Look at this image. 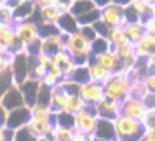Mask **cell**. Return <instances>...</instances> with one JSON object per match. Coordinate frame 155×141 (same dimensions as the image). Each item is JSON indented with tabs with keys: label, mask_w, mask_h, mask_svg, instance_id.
<instances>
[{
	"label": "cell",
	"mask_w": 155,
	"mask_h": 141,
	"mask_svg": "<svg viewBox=\"0 0 155 141\" xmlns=\"http://www.w3.org/2000/svg\"><path fill=\"white\" fill-rule=\"evenodd\" d=\"M64 49L73 56L77 64H89V61H91V57H92V42L80 30L66 35Z\"/></svg>",
	"instance_id": "1"
},
{
	"label": "cell",
	"mask_w": 155,
	"mask_h": 141,
	"mask_svg": "<svg viewBox=\"0 0 155 141\" xmlns=\"http://www.w3.org/2000/svg\"><path fill=\"white\" fill-rule=\"evenodd\" d=\"M115 122V131H117V139L122 141H141L145 136V126L143 122L133 117H127L124 113H120Z\"/></svg>",
	"instance_id": "2"
},
{
	"label": "cell",
	"mask_w": 155,
	"mask_h": 141,
	"mask_svg": "<svg viewBox=\"0 0 155 141\" xmlns=\"http://www.w3.org/2000/svg\"><path fill=\"white\" fill-rule=\"evenodd\" d=\"M131 82H133L131 70L122 68V70L115 71L113 77L105 84V94L108 96V98H112V99L122 101V99H126L127 96H129Z\"/></svg>",
	"instance_id": "3"
},
{
	"label": "cell",
	"mask_w": 155,
	"mask_h": 141,
	"mask_svg": "<svg viewBox=\"0 0 155 141\" xmlns=\"http://www.w3.org/2000/svg\"><path fill=\"white\" fill-rule=\"evenodd\" d=\"M14 26H16L18 38H19L25 45H28V47L35 45V44L40 40V37H42V33H40V25H38V21L33 19V18L16 23Z\"/></svg>",
	"instance_id": "4"
},
{
	"label": "cell",
	"mask_w": 155,
	"mask_h": 141,
	"mask_svg": "<svg viewBox=\"0 0 155 141\" xmlns=\"http://www.w3.org/2000/svg\"><path fill=\"white\" fill-rule=\"evenodd\" d=\"M99 122V115L94 106H85L82 112L75 113V129L85 134H96V127Z\"/></svg>",
	"instance_id": "5"
},
{
	"label": "cell",
	"mask_w": 155,
	"mask_h": 141,
	"mask_svg": "<svg viewBox=\"0 0 155 141\" xmlns=\"http://www.w3.org/2000/svg\"><path fill=\"white\" fill-rule=\"evenodd\" d=\"M126 11V5H120L117 2H112L110 5L101 9V21H105L110 28H115V26H126L127 18L124 14Z\"/></svg>",
	"instance_id": "6"
},
{
	"label": "cell",
	"mask_w": 155,
	"mask_h": 141,
	"mask_svg": "<svg viewBox=\"0 0 155 141\" xmlns=\"http://www.w3.org/2000/svg\"><path fill=\"white\" fill-rule=\"evenodd\" d=\"M78 94L82 96V99H84L89 106H96L101 99L106 98L105 85L96 82V80H89V82H85V84H80V92H78Z\"/></svg>",
	"instance_id": "7"
},
{
	"label": "cell",
	"mask_w": 155,
	"mask_h": 141,
	"mask_svg": "<svg viewBox=\"0 0 155 141\" xmlns=\"http://www.w3.org/2000/svg\"><path fill=\"white\" fill-rule=\"evenodd\" d=\"M64 42H66V33L56 31L51 35H44L40 37V52H45L49 56H54L58 51L64 49Z\"/></svg>",
	"instance_id": "8"
},
{
	"label": "cell",
	"mask_w": 155,
	"mask_h": 141,
	"mask_svg": "<svg viewBox=\"0 0 155 141\" xmlns=\"http://www.w3.org/2000/svg\"><path fill=\"white\" fill-rule=\"evenodd\" d=\"M94 110L99 115V119L115 120L122 113V101H117V99H112L106 96L105 99H101L98 105L94 106Z\"/></svg>",
	"instance_id": "9"
},
{
	"label": "cell",
	"mask_w": 155,
	"mask_h": 141,
	"mask_svg": "<svg viewBox=\"0 0 155 141\" xmlns=\"http://www.w3.org/2000/svg\"><path fill=\"white\" fill-rule=\"evenodd\" d=\"M30 119H31V108L25 105V106H19V108H14V110L9 112L5 126L11 127V129H19V127L28 126Z\"/></svg>",
	"instance_id": "10"
},
{
	"label": "cell",
	"mask_w": 155,
	"mask_h": 141,
	"mask_svg": "<svg viewBox=\"0 0 155 141\" xmlns=\"http://www.w3.org/2000/svg\"><path fill=\"white\" fill-rule=\"evenodd\" d=\"M42 80L40 78H26L23 84H19V87H21L23 91V96H25V103H26V106H31L37 103V99H38V92H40V87H42Z\"/></svg>",
	"instance_id": "11"
},
{
	"label": "cell",
	"mask_w": 155,
	"mask_h": 141,
	"mask_svg": "<svg viewBox=\"0 0 155 141\" xmlns=\"http://www.w3.org/2000/svg\"><path fill=\"white\" fill-rule=\"evenodd\" d=\"M147 105L143 103V99H138V98H131L127 96L126 99H122V113L127 115V117H133V119H138L141 120L147 113Z\"/></svg>",
	"instance_id": "12"
},
{
	"label": "cell",
	"mask_w": 155,
	"mask_h": 141,
	"mask_svg": "<svg viewBox=\"0 0 155 141\" xmlns=\"http://www.w3.org/2000/svg\"><path fill=\"white\" fill-rule=\"evenodd\" d=\"M51 63L56 64L58 68H59V70L64 73V77H70L71 71L75 70V66H77L75 59H73V56H71V54H70L66 49L58 51L54 56H51Z\"/></svg>",
	"instance_id": "13"
},
{
	"label": "cell",
	"mask_w": 155,
	"mask_h": 141,
	"mask_svg": "<svg viewBox=\"0 0 155 141\" xmlns=\"http://www.w3.org/2000/svg\"><path fill=\"white\" fill-rule=\"evenodd\" d=\"M0 99H2L4 106L7 108L9 112H11V110H14V108H19V106L26 105V103H25V96H23V91H21V87H19V84H14L9 91H5L2 96H0Z\"/></svg>",
	"instance_id": "14"
},
{
	"label": "cell",
	"mask_w": 155,
	"mask_h": 141,
	"mask_svg": "<svg viewBox=\"0 0 155 141\" xmlns=\"http://www.w3.org/2000/svg\"><path fill=\"white\" fill-rule=\"evenodd\" d=\"M92 57L101 63L105 68H108L110 71H119L124 68V63H122V59L119 57V54L115 52L113 49L110 51H105V52H101V54H92Z\"/></svg>",
	"instance_id": "15"
},
{
	"label": "cell",
	"mask_w": 155,
	"mask_h": 141,
	"mask_svg": "<svg viewBox=\"0 0 155 141\" xmlns=\"http://www.w3.org/2000/svg\"><path fill=\"white\" fill-rule=\"evenodd\" d=\"M35 16H37L38 25H58L63 12L59 11L58 5H49V7H38Z\"/></svg>",
	"instance_id": "16"
},
{
	"label": "cell",
	"mask_w": 155,
	"mask_h": 141,
	"mask_svg": "<svg viewBox=\"0 0 155 141\" xmlns=\"http://www.w3.org/2000/svg\"><path fill=\"white\" fill-rule=\"evenodd\" d=\"M37 4L35 0H21L14 4V14H16V23L25 21V19H31L37 12ZM14 23V25H16Z\"/></svg>",
	"instance_id": "17"
},
{
	"label": "cell",
	"mask_w": 155,
	"mask_h": 141,
	"mask_svg": "<svg viewBox=\"0 0 155 141\" xmlns=\"http://www.w3.org/2000/svg\"><path fill=\"white\" fill-rule=\"evenodd\" d=\"M54 126H56V117H54V119H38V117H31L30 122H28V127L37 134V136L52 134Z\"/></svg>",
	"instance_id": "18"
},
{
	"label": "cell",
	"mask_w": 155,
	"mask_h": 141,
	"mask_svg": "<svg viewBox=\"0 0 155 141\" xmlns=\"http://www.w3.org/2000/svg\"><path fill=\"white\" fill-rule=\"evenodd\" d=\"M18 40H19V38H18L14 25L0 23V45L5 47V49H14Z\"/></svg>",
	"instance_id": "19"
},
{
	"label": "cell",
	"mask_w": 155,
	"mask_h": 141,
	"mask_svg": "<svg viewBox=\"0 0 155 141\" xmlns=\"http://www.w3.org/2000/svg\"><path fill=\"white\" fill-rule=\"evenodd\" d=\"M89 73H91V80H96V82H99V84L105 85L106 82L113 77L115 71H110L108 68H105L101 63H98L94 57H91V61H89Z\"/></svg>",
	"instance_id": "20"
},
{
	"label": "cell",
	"mask_w": 155,
	"mask_h": 141,
	"mask_svg": "<svg viewBox=\"0 0 155 141\" xmlns=\"http://www.w3.org/2000/svg\"><path fill=\"white\" fill-rule=\"evenodd\" d=\"M66 99H68V92L64 91L61 85L58 84L52 87V96H51V110L54 113L63 112L66 108Z\"/></svg>",
	"instance_id": "21"
},
{
	"label": "cell",
	"mask_w": 155,
	"mask_h": 141,
	"mask_svg": "<svg viewBox=\"0 0 155 141\" xmlns=\"http://www.w3.org/2000/svg\"><path fill=\"white\" fill-rule=\"evenodd\" d=\"M58 28H59L61 33L70 35V33H73V31H77L80 28V23H78L77 16L73 14V12H64L59 18V21H58Z\"/></svg>",
	"instance_id": "22"
},
{
	"label": "cell",
	"mask_w": 155,
	"mask_h": 141,
	"mask_svg": "<svg viewBox=\"0 0 155 141\" xmlns=\"http://www.w3.org/2000/svg\"><path fill=\"white\" fill-rule=\"evenodd\" d=\"M96 136L103 138L106 141L117 139V131H115V122L108 119H99L98 127H96Z\"/></svg>",
	"instance_id": "23"
},
{
	"label": "cell",
	"mask_w": 155,
	"mask_h": 141,
	"mask_svg": "<svg viewBox=\"0 0 155 141\" xmlns=\"http://www.w3.org/2000/svg\"><path fill=\"white\" fill-rule=\"evenodd\" d=\"M153 49H155V44L150 40V37L147 33L141 37L138 42H134V51H136V56L140 57V59H147L152 54Z\"/></svg>",
	"instance_id": "24"
},
{
	"label": "cell",
	"mask_w": 155,
	"mask_h": 141,
	"mask_svg": "<svg viewBox=\"0 0 155 141\" xmlns=\"http://www.w3.org/2000/svg\"><path fill=\"white\" fill-rule=\"evenodd\" d=\"M14 84H16V78H14L12 66H9L5 70H0V96L5 91H9Z\"/></svg>",
	"instance_id": "25"
},
{
	"label": "cell",
	"mask_w": 155,
	"mask_h": 141,
	"mask_svg": "<svg viewBox=\"0 0 155 141\" xmlns=\"http://www.w3.org/2000/svg\"><path fill=\"white\" fill-rule=\"evenodd\" d=\"M124 30H126V35L129 37L131 42H138L141 37L147 33L143 23H127L126 26H124Z\"/></svg>",
	"instance_id": "26"
},
{
	"label": "cell",
	"mask_w": 155,
	"mask_h": 141,
	"mask_svg": "<svg viewBox=\"0 0 155 141\" xmlns=\"http://www.w3.org/2000/svg\"><path fill=\"white\" fill-rule=\"evenodd\" d=\"M85 106H89L85 103L80 94H68V99H66V112H71V113H78L82 112Z\"/></svg>",
	"instance_id": "27"
},
{
	"label": "cell",
	"mask_w": 155,
	"mask_h": 141,
	"mask_svg": "<svg viewBox=\"0 0 155 141\" xmlns=\"http://www.w3.org/2000/svg\"><path fill=\"white\" fill-rule=\"evenodd\" d=\"M129 4H131L136 11H138V14H140L143 19H145V18H148V16H153L155 14L153 4H150V2H145V0H131Z\"/></svg>",
	"instance_id": "28"
},
{
	"label": "cell",
	"mask_w": 155,
	"mask_h": 141,
	"mask_svg": "<svg viewBox=\"0 0 155 141\" xmlns=\"http://www.w3.org/2000/svg\"><path fill=\"white\" fill-rule=\"evenodd\" d=\"M75 133H77L75 127H63V126H58V124L52 129V136L58 141H71L73 136H75Z\"/></svg>",
	"instance_id": "29"
},
{
	"label": "cell",
	"mask_w": 155,
	"mask_h": 141,
	"mask_svg": "<svg viewBox=\"0 0 155 141\" xmlns=\"http://www.w3.org/2000/svg\"><path fill=\"white\" fill-rule=\"evenodd\" d=\"M108 40L112 42V45H120V44H126V42H131L129 37L126 35V30L124 26H115V28L110 30V35H108Z\"/></svg>",
	"instance_id": "30"
},
{
	"label": "cell",
	"mask_w": 155,
	"mask_h": 141,
	"mask_svg": "<svg viewBox=\"0 0 155 141\" xmlns=\"http://www.w3.org/2000/svg\"><path fill=\"white\" fill-rule=\"evenodd\" d=\"M75 82L78 84H85V82H89L91 80V73H89V64H77L75 66V70L71 71L70 75Z\"/></svg>",
	"instance_id": "31"
},
{
	"label": "cell",
	"mask_w": 155,
	"mask_h": 141,
	"mask_svg": "<svg viewBox=\"0 0 155 141\" xmlns=\"http://www.w3.org/2000/svg\"><path fill=\"white\" fill-rule=\"evenodd\" d=\"M94 2L92 0H73V4H71V12L77 16H82L85 12H89L91 9H94Z\"/></svg>",
	"instance_id": "32"
},
{
	"label": "cell",
	"mask_w": 155,
	"mask_h": 141,
	"mask_svg": "<svg viewBox=\"0 0 155 141\" xmlns=\"http://www.w3.org/2000/svg\"><path fill=\"white\" fill-rule=\"evenodd\" d=\"M14 57H16V52L12 49L0 47V70H5V68H9V66H12Z\"/></svg>",
	"instance_id": "33"
},
{
	"label": "cell",
	"mask_w": 155,
	"mask_h": 141,
	"mask_svg": "<svg viewBox=\"0 0 155 141\" xmlns=\"http://www.w3.org/2000/svg\"><path fill=\"white\" fill-rule=\"evenodd\" d=\"M145 92H147L145 82H143L141 78H133V82H131V89H129V96H131V98L143 99Z\"/></svg>",
	"instance_id": "34"
},
{
	"label": "cell",
	"mask_w": 155,
	"mask_h": 141,
	"mask_svg": "<svg viewBox=\"0 0 155 141\" xmlns=\"http://www.w3.org/2000/svg\"><path fill=\"white\" fill-rule=\"evenodd\" d=\"M110 49H113V45L108 40V37H98L96 40H92V54H101Z\"/></svg>",
	"instance_id": "35"
},
{
	"label": "cell",
	"mask_w": 155,
	"mask_h": 141,
	"mask_svg": "<svg viewBox=\"0 0 155 141\" xmlns=\"http://www.w3.org/2000/svg\"><path fill=\"white\" fill-rule=\"evenodd\" d=\"M56 124L63 127H75V113L66 112V110L56 113Z\"/></svg>",
	"instance_id": "36"
},
{
	"label": "cell",
	"mask_w": 155,
	"mask_h": 141,
	"mask_svg": "<svg viewBox=\"0 0 155 141\" xmlns=\"http://www.w3.org/2000/svg\"><path fill=\"white\" fill-rule=\"evenodd\" d=\"M38 139V136H37L28 126L25 127H19V129H16V134H14V141H37Z\"/></svg>",
	"instance_id": "37"
},
{
	"label": "cell",
	"mask_w": 155,
	"mask_h": 141,
	"mask_svg": "<svg viewBox=\"0 0 155 141\" xmlns=\"http://www.w3.org/2000/svg\"><path fill=\"white\" fill-rule=\"evenodd\" d=\"M0 23H7V25H14L16 23L14 5L12 4H5L0 9Z\"/></svg>",
	"instance_id": "38"
},
{
	"label": "cell",
	"mask_w": 155,
	"mask_h": 141,
	"mask_svg": "<svg viewBox=\"0 0 155 141\" xmlns=\"http://www.w3.org/2000/svg\"><path fill=\"white\" fill-rule=\"evenodd\" d=\"M99 18H101V9L94 7V9H91L89 12H85V14L78 16L77 19H78V23H80V25H94V23L98 21Z\"/></svg>",
	"instance_id": "39"
},
{
	"label": "cell",
	"mask_w": 155,
	"mask_h": 141,
	"mask_svg": "<svg viewBox=\"0 0 155 141\" xmlns=\"http://www.w3.org/2000/svg\"><path fill=\"white\" fill-rule=\"evenodd\" d=\"M141 122L145 126V131H155V108H148Z\"/></svg>",
	"instance_id": "40"
},
{
	"label": "cell",
	"mask_w": 155,
	"mask_h": 141,
	"mask_svg": "<svg viewBox=\"0 0 155 141\" xmlns=\"http://www.w3.org/2000/svg\"><path fill=\"white\" fill-rule=\"evenodd\" d=\"M92 26H94V30H96V33H98L99 37H108V35H110V30H112L105 21H101V18H99Z\"/></svg>",
	"instance_id": "41"
},
{
	"label": "cell",
	"mask_w": 155,
	"mask_h": 141,
	"mask_svg": "<svg viewBox=\"0 0 155 141\" xmlns=\"http://www.w3.org/2000/svg\"><path fill=\"white\" fill-rule=\"evenodd\" d=\"M16 129H11L7 126H0V141H14Z\"/></svg>",
	"instance_id": "42"
},
{
	"label": "cell",
	"mask_w": 155,
	"mask_h": 141,
	"mask_svg": "<svg viewBox=\"0 0 155 141\" xmlns=\"http://www.w3.org/2000/svg\"><path fill=\"white\" fill-rule=\"evenodd\" d=\"M80 31H82V33H84L85 37H87V38H89V40H96V38H98V33H96V30H94V26H92V25H80Z\"/></svg>",
	"instance_id": "43"
},
{
	"label": "cell",
	"mask_w": 155,
	"mask_h": 141,
	"mask_svg": "<svg viewBox=\"0 0 155 141\" xmlns=\"http://www.w3.org/2000/svg\"><path fill=\"white\" fill-rule=\"evenodd\" d=\"M143 82H145V87H147V91L155 92V70H150V71H148L147 77L143 78Z\"/></svg>",
	"instance_id": "44"
},
{
	"label": "cell",
	"mask_w": 155,
	"mask_h": 141,
	"mask_svg": "<svg viewBox=\"0 0 155 141\" xmlns=\"http://www.w3.org/2000/svg\"><path fill=\"white\" fill-rule=\"evenodd\" d=\"M143 103L147 105V108H155V92L147 91L143 96Z\"/></svg>",
	"instance_id": "45"
},
{
	"label": "cell",
	"mask_w": 155,
	"mask_h": 141,
	"mask_svg": "<svg viewBox=\"0 0 155 141\" xmlns=\"http://www.w3.org/2000/svg\"><path fill=\"white\" fill-rule=\"evenodd\" d=\"M7 115H9V110L4 106L2 99H0V126H5V122H7Z\"/></svg>",
	"instance_id": "46"
},
{
	"label": "cell",
	"mask_w": 155,
	"mask_h": 141,
	"mask_svg": "<svg viewBox=\"0 0 155 141\" xmlns=\"http://www.w3.org/2000/svg\"><path fill=\"white\" fill-rule=\"evenodd\" d=\"M91 139H92V134H85V133H80V131H77L71 141H91Z\"/></svg>",
	"instance_id": "47"
},
{
	"label": "cell",
	"mask_w": 155,
	"mask_h": 141,
	"mask_svg": "<svg viewBox=\"0 0 155 141\" xmlns=\"http://www.w3.org/2000/svg\"><path fill=\"white\" fill-rule=\"evenodd\" d=\"M71 4H73V0H71V2H58L56 5L59 7V11L64 14V12H71Z\"/></svg>",
	"instance_id": "48"
},
{
	"label": "cell",
	"mask_w": 155,
	"mask_h": 141,
	"mask_svg": "<svg viewBox=\"0 0 155 141\" xmlns=\"http://www.w3.org/2000/svg\"><path fill=\"white\" fill-rule=\"evenodd\" d=\"M37 7H49V5H56L58 0H35Z\"/></svg>",
	"instance_id": "49"
},
{
	"label": "cell",
	"mask_w": 155,
	"mask_h": 141,
	"mask_svg": "<svg viewBox=\"0 0 155 141\" xmlns=\"http://www.w3.org/2000/svg\"><path fill=\"white\" fill-rule=\"evenodd\" d=\"M92 2H94V5L98 9H103V7H106V5H110L113 0H92Z\"/></svg>",
	"instance_id": "50"
},
{
	"label": "cell",
	"mask_w": 155,
	"mask_h": 141,
	"mask_svg": "<svg viewBox=\"0 0 155 141\" xmlns=\"http://www.w3.org/2000/svg\"><path fill=\"white\" fill-rule=\"evenodd\" d=\"M141 141H155V134H152V133H145V136L141 138Z\"/></svg>",
	"instance_id": "51"
},
{
	"label": "cell",
	"mask_w": 155,
	"mask_h": 141,
	"mask_svg": "<svg viewBox=\"0 0 155 141\" xmlns=\"http://www.w3.org/2000/svg\"><path fill=\"white\" fill-rule=\"evenodd\" d=\"M37 141H56V139H54L52 134H47V136H38V139Z\"/></svg>",
	"instance_id": "52"
},
{
	"label": "cell",
	"mask_w": 155,
	"mask_h": 141,
	"mask_svg": "<svg viewBox=\"0 0 155 141\" xmlns=\"http://www.w3.org/2000/svg\"><path fill=\"white\" fill-rule=\"evenodd\" d=\"M113 2H117V4H120V5H127L131 0H113Z\"/></svg>",
	"instance_id": "53"
},
{
	"label": "cell",
	"mask_w": 155,
	"mask_h": 141,
	"mask_svg": "<svg viewBox=\"0 0 155 141\" xmlns=\"http://www.w3.org/2000/svg\"><path fill=\"white\" fill-rule=\"evenodd\" d=\"M91 141H106V139H103V138H98L96 134H92V139Z\"/></svg>",
	"instance_id": "54"
},
{
	"label": "cell",
	"mask_w": 155,
	"mask_h": 141,
	"mask_svg": "<svg viewBox=\"0 0 155 141\" xmlns=\"http://www.w3.org/2000/svg\"><path fill=\"white\" fill-rule=\"evenodd\" d=\"M145 2H150V4H155V0H145Z\"/></svg>",
	"instance_id": "55"
},
{
	"label": "cell",
	"mask_w": 155,
	"mask_h": 141,
	"mask_svg": "<svg viewBox=\"0 0 155 141\" xmlns=\"http://www.w3.org/2000/svg\"><path fill=\"white\" fill-rule=\"evenodd\" d=\"M112 141H122V139H112Z\"/></svg>",
	"instance_id": "56"
},
{
	"label": "cell",
	"mask_w": 155,
	"mask_h": 141,
	"mask_svg": "<svg viewBox=\"0 0 155 141\" xmlns=\"http://www.w3.org/2000/svg\"><path fill=\"white\" fill-rule=\"evenodd\" d=\"M153 9H155V4H153Z\"/></svg>",
	"instance_id": "57"
}]
</instances>
